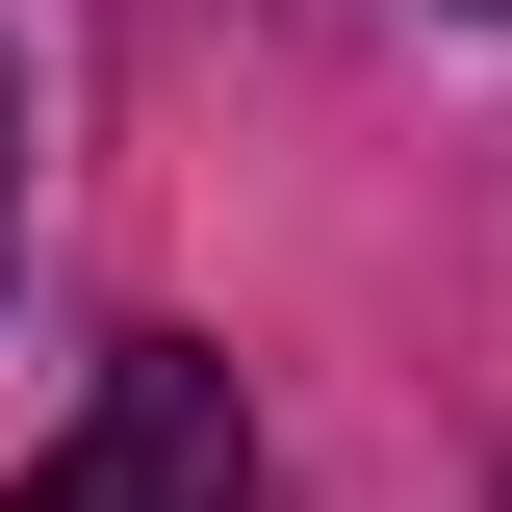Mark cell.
Returning <instances> with one entry per match:
<instances>
[{"label": "cell", "instance_id": "obj_2", "mask_svg": "<svg viewBox=\"0 0 512 512\" xmlns=\"http://www.w3.org/2000/svg\"><path fill=\"white\" fill-rule=\"evenodd\" d=\"M0 205H26V77H0Z\"/></svg>", "mask_w": 512, "mask_h": 512}, {"label": "cell", "instance_id": "obj_1", "mask_svg": "<svg viewBox=\"0 0 512 512\" xmlns=\"http://www.w3.org/2000/svg\"><path fill=\"white\" fill-rule=\"evenodd\" d=\"M0 512H256V436H231V359H205V333H128V359H103V410H77V436L26 461Z\"/></svg>", "mask_w": 512, "mask_h": 512}]
</instances>
